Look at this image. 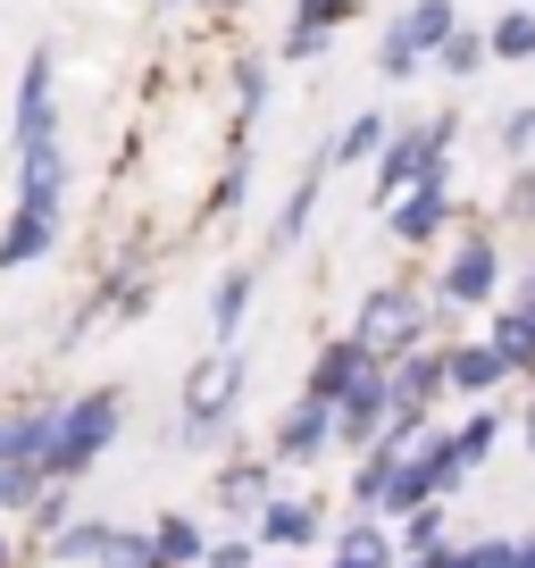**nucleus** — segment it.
Instances as JSON below:
<instances>
[{"instance_id":"f257e3e1","label":"nucleus","mask_w":535,"mask_h":568,"mask_svg":"<svg viewBox=\"0 0 535 568\" xmlns=\"http://www.w3.org/2000/svg\"><path fill=\"white\" fill-rule=\"evenodd\" d=\"M444 318L452 310L435 302V284H411V276H385V284H369L360 293V310H352V326L343 335L360 343L369 359H402V352H418V343H444Z\"/></svg>"},{"instance_id":"f03ea898","label":"nucleus","mask_w":535,"mask_h":568,"mask_svg":"<svg viewBox=\"0 0 535 568\" xmlns=\"http://www.w3.org/2000/svg\"><path fill=\"white\" fill-rule=\"evenodd\" d=\"M243 385H251L243 343H210V352L184 368V385H176V444L184 452H210L218 435L234 426V409H243Z\"/></svg>"},{"instance_id":"7ed1b4c3","label":"nucleus","mask_w":535,"mask_h":568,"mask_svg":"<svg viewBox=\"0 0 535 568\" xmlns=\"http://www.w3.org/2000/svg\"><path fill=\"white\" fill-rule=\"evenodd\" d=\"M125 435V385H84L59 402V435H51V460H42V477L75 485L101 468V452Z\"/></svg>"},{"instance_id":"20e7f679","label":"nucleus","mask_w":535,"mask_h":568,"mask_svg":"<svg viewBox=\"0 0 535 568\" xmlns=\"http://www.w3.org/2000/svg\"><path fill=\"white\" fill-rule=\"evenodd\" d=\"M452 142H461V109H435V118H411L393 125V142L369 160V210L385 217L393 201L411 193L418 176H435V168H452Z\"/></svg>"},{"instance_id":"39448f33","label":"nucleus","mask_w":535,"mask_h":568,"mask_svg":"<svg viewBox=\"0 0 535 568\" xmlns=\"http://www.w3.org/2000/svg\"><path fill=\"white\" fill-rule=\"evenodd\" d=\"M435 302L444 310H494L502 302V234L494 226H468L444 243L435 260Z\"/></svg>"},{"instance_id":"423d86ee","label":"nucleus","mask_w":535,"mask_h":568,"mask_svg":"<svg viewBox=\"0 0 535 568\" xmlns=\"http://www.w3.org/2000/svg\"><path fill=\"white\" fill-rule=\"evenodd\" d=\"M376 226H385L402 251H435V243H452V226H461V201H452V168L418 176L411 193H402L385 217H376Z\"/></svg>"},{"instance_id":"0eeeda50","label":"nucleus","mask_w":535,"mask_h":568,"mask_svg":"<svg viewBox=\"0 0 535 568\" xmlns=\"http://www.w3.org/2000/svg\"><path fill=\"white\" fill-rule=\"evenodd\" d=\"M9 142H18V151H34V142H68V134H59V51H51V42H34V51H26V68H18Z\"/></svg>"},{"instance_id":"6e6552de","label":"nucleus","mask_w":535,"mask_h":568,"mask_svg":"<svg viewBox=\"0 0 535 568\" xmlns=\"http://www.w3.org/2000/svg\"><path fill=\"white\" fill-rule=\"evenodd\" d=\"M335 452V402H319V393H293L285 418H276V435H268V460L276 468H310Z\"/></svg>"},{"instance_id":"1a4fd4ad","label":"nucleus","mask_w":535,"mask_h":568,"mask_svg":"<svg viewBox=\"0 0 535 568\" xmlns=\"http://www.w3.org/2000/svg\"><path fill=\"white\" fill-rule=\"evenodd\" d=\"M59 402H68V393H26V402L0 409V468H42V460H51Z\"/></svg>"},{"instance_id":"9d476101","label":"nucleus","mask_w":535,"mask_h":568,"mask_svg":"<svg viewBox=\"0 0 535 568\" xmlns=\"http://www.w3.org/2000/svg\"><path fill=\"white\" fill-rule=\"evenodd\" d=\"M251 535H260L268 551H310V544H326V501L319 494H285V485H276V494L260 501V518H251Z\"/></svg>"},{"instance_id":"9b49d317","label":"nucleus","mask_w":535,"mask_h":568,"mask_svg":"<svg viewBox=\"0 0 535 568\" xmlns=\"http://www.w3.org/2000/svg\"><path fill=\"white\" fill-rule=\"evenodd\" d=\"M385 426H393V368H369V376L335 402V452H352V460H360Z\"/></svg>"},{"instance_id":"f8f14e48","label":"nucleus","mask_w":535,"mask_h":568,"mask_svg":"<svg viewBox=\"0 0 535 568\" xmlns=\"http://www.w3.org/2000/svg\"><path fill=\"white\" fill-rule=\"evenodd\" d=\"M435 393H452V376H444V343H418V352L393 359V426L435 418Z\"/></svg>"},{"instance_id":"ddd939ff","label":"nucleus","mask_w":535,"mask_h":568,"mask_svg":"<svg viewBox=\"0 0 535 568\" xmlns=\"http://www.w3.org/2000/svg\"><path fill=\"white\" fill-rule=\"evenodd\" d=\"M326 176H335V151H310L293 193H285V210H276V226H268V251H302L310 217H319V201H326Z\"/></svg>"},{"instance_id":"4468645a","label":"nucleus","mask_w":535,"mask_h":568,"mask_svg":"<svg viewBox=\"0 0 535 568\" xmlns=\"http://www.w3.org/2000/svg\"><path fill=\"white\" fill-rule=\"evenodd\" d=\"M360 9H369V0H293L285 42H276V51H285V59H326V42H335Z\"/></svg>"},{"instance_id":"2eb2a0df","label":"nucleus","mask_w":535,"mask_h":568,"mask_svg":"<svg viewBox=\"0 0 535 568\" xmlns=\"http://www.w3.org/2000/svg\"><path fill=\"white\" fill-rule=\"evenodd\" d=\"M59 226H68V210H26V201H9V226H0V267L18 276V267L51 260V251H59Z\"/></svg>"},{"instance_id":"dca6fc26","label":"nucleus","mask_w":535,"mask_h":568,"mask_svg":"<svg viewBox=\"0 0 535 568\" xmlns=\"http://www.w3.org/2000/svg\"><path fill=\"white\" fill-rule=\"evenodd\" d=\"M68 184H75L68 142H34V151H18V201H26V210H68Z\"/></svg>"},{"instance_id":"f3484780","label":"nucleus","mask_w":535,"mask_h":568,"mask_svg":"<svg viewBox=\"0 0 535 568\" xmlns=\"http://www.w3.org/2000/svg\"><path fill=\"white\" fill-rule=\"evenodd\" d=\"M452 26H461V9H452V0H411V9L385 26V42H393V51H411L418 68H435V51L452 42Z\"/></svg>"},{"instance_id":"a211bd4d","label":"nucleus","mask_w":535,"mask_h":568,"mask_svg":"<svg viewBox=\"0 0 535 568\" xmlns=\"http://www.w3.org/2000/svg\"><path fill=\"white\" fill-rule=\"evenodd\" d=\"M276 477H285V468L268 460V452H234V460L218 468V485H210V494H218V510H234V518H260V501L276 494Z\"/></svg>"},{"instance_id":"6ab92c4d","label":"nucleus","mask_w":535,"mask_h":568,"mask_svg":"<svg viewBox=\"0 0 535 568\" xmlns=\"http://www.w3.org/2000/svg\"><path fill=\"white\" fill-rule=\"evenodd\" d=\"M444 376H452V393L461 402H502V385H511V368H502V352L494 343H444Z\"/></svg>"},{"instance_id":"aec40b11","label":"nucleus","mask_w":535,"mask_h":568,"mask_svg":"<svg viewBox=\"0 0 535 568\" xmlns=\"http://www.w3.org/2000/svg\"><path fill=\"white\" fill-rule=\"evenodd\" d=\"M485 343L502 352L511 385H535V310L527 302H494V310H485Z\"/></svg>"},{"instance_id":"412c9836","label":"nucleus","mask_w":535,"mask_h":568,"mask_svg":"<svg viewBox=\"0 0 535 568\" xmlns=\"http://www.w3.org/2000/svg\"><path fill=\"white\" fill-rule=\"evenodd\" d=\"M251 302H260V267H251V260L218 267V284H210V343H234V335H243Z\"/></svg>"},{"instance_id":"4be33fe9","label":"nucleus","mask_w":535,"mask_h":568,"mask_svg":"<svg viewBox=\"0 0 535 568\" xmlns=\"http://www.w3.org/2000/svg\"><path fill=\"white\" fill-rule=\"evenodd\" d=\"M369 368H385V359H369L352 335H335V343H319V359H310V376H302V393H319V402H343V393L360 385Z\"/></svg>"},{"instance_id":"5701e85b","label":"nucleus","mask_w":535,"mask_h":568,"mask_svg":"<svg viewBox=\"0 0 535 568\" xmlns=\"http://www.w3.org/2000/svg\"><path fill=\"white\" fill-rule=\"evenodd\" d=\"M326 544H335L343 560H369V568H393V560H402V535H393V518H376V510H352Z\"/></svg>"},{"instance_id":"b1692460","label":"nucleus","mask_w":535,"mask_h":568,"mask_svg":"<svg viewBox=\"0 0 535 568\" xmlns=\"http://www.w3.org/2000/svg\"><path fill=\"white\" fill-rule=\"evenodd\" d=\"M226 101H234V142H251V125L268 118V59H260V51H234Z\"/></svg>"},{"instance_id":"393cba45","label":"nucleus","mask_w":535,"mask_h":568,"mask_svg":"<svg viewBox=\"0 0 535 568\" xmlns=\"http://www.w3.org/2000/svg\"><path fill=\"white\" fill-rule=\"evenodd\" d=\"M393 468H402V435H376L369 452H360L352 460V510H376V501H385V485H393Z\"/></svg>"},{"instance_id":"a878e982","label":"nucleus","mask_w":535,"mask_h":568,"mask_svg":"<svg viewBox=\"0 0 535 568\" xmlns=\"http://www.w3.org/2000/svg\"><path fill=\"white\" fill-rule=\"evenodd\" d=\"M385 142H393V118H385V109H352V118H343V134L326 142V151H335V168H369Z\"/></svg>"},{"instance_id":"bb28decb","label":"nucleus","mask_w":535,"mask_h":568,"mask_svg":"<svg viewBox=\"0 0 535 568\" xmlns=\"http://www.w3.org/2000/svg\"><path fill=\"white\" fill-rule=\"evenodd\" d=\"M109 527H118V518H68V527H59L51 544H34V551L51 568H92V560H101V544H109Z\"/></svg>"},{"instance_id":"cd10ccee","label":"nucleus","mask_w":535,"mask_h":568,"mask_svg":"<svg viewBox=\"0 0 535 568\" xmlns=\"http://www.w3.org/2000/svg\"><path fill=\"white\" fill-rule=\"evenodd\" d=\"M485 68H494V42H485V26H452V42L435 51V75H444V84H477Z\"/></svg>"},{"instance_id":"c85d7f7f","label":"nucleus","mask_w":535,"mask_h":568,"mask_svg":"<svg viewBox=\"0 0 535 568\" xmlns=\"http://www.w3.org/2000/svg\"><path fill=\"white\" fill-rule=\"evenodd\" d=\"M151 544L168 551V568H201V560H210V535H201V518H184V510L151 518Z\"/></svg>"},{"instance_id":"c756f323","label":"nucleus","mask_w":535,"mask_h":568,"mask_svg":"<svg viewBox=\"0 0 535 568\" xmlns=\"http://www.w3.org/2000/svg\"><path fill=\"white\" fill-rule=\"evenodd\" d=\"M452 444H461V460H468V468H485V460L502 452V402H477L461 426H452Z\"/></svg>"},{"instance_id":"7c9ffc66","label":"nucleus","mask_w":535,"mask_h":568,"mask_svg":"<svg viewBox=\"0 0 535 568\" xmlns=\"http://www.w3.org/2000/svg\"><path fill=\"white\" fill-rule=\"evenodd\" d=\"M402 560H418V551H435V544H452V501H418L411 518H402Z\"/></svg>"},{"instance_id":"2f4dec72","label":"nucleus","mask_w":535,"mask_h":568,"mask_svg":"<svg viewBox=\"0 0 535 568\" xmlns=\"http://www.w3.org/2000/svg\"><path fill=\"white\" fill-rule=\"evenodd\" d=\"M485 42H494V68H518V59H535V9H502V18L485 26Z\"/></svg>"},{"instance_id":"473e14b6","label":"nucleus","mask_w":535,"mask_h":568,"mask_svg":"<svg viewBox=\"0 0 535 568\" xmlns=\"http://www.w3.org/2000/svg\"><path fill=\"white\" fill-rule=\"evenodd\" d=\"M92 568H168V551L151 544V527H109V544H101Z\"/></svg>"},{"instance_id":"72a5a7b5","label":"nucleus","mask_w":535,"mask_h":568,"mask_svg":"<svg viewBox=\"0 0 535 568\" xmlns=\"http://www.w3.org/2000/svg\"><path fill=\"white\" fill-rule=\"evenodd\" d=\"M494 160H535V101H518V109H502L494 118Z\"/></svg>"},{"instance_id":"f704fd0d","label":"nucleus","mask_w":535,"mask_h":568,"mask_svg":"<svg viewBox=\"0 0 535 568\" xmlns=\"http://www.w3.org/2000/svg\"><path fill=\"white\" fill-rule=\"evenodd\" d=\"M68 518H75V485H59V477H51V485L34 494V510H26V535H34V544H51Z\"/></svg>"},{"instance_id":"c9c22d12","label":"nucleus","mask_w":535,"mask_h":568,"mask_svg":"<svg viewBox=\"0 0 535 568\" xmlns=\"http://www.w3.org/2000/svg\"><path fill=\"white\" fill-rule=\"evenodd\" d=\"M502 226H527L535 234V160H518L511 184H502Z\"/></svg>"},{"instance_id":"e433bc0d","label":"nucleus","mask_w":535,"mask_h":568,"mask_svg":"<svg viewBox=\"0 0 535 568\" xmlns=\"http://www.w3.org/2000/svg\"><path fill=\"white\" fill-rule=\"evenodd\" d=\"M42 485H51L42 468H0V518H26V510H34V494H42Z\"/></svg>"},{"instance_id":"4c0bfd02","label":"nucleus","mask_w":535,"mask_h":568,"mask_svg":"<svg viewBox=\"0 0 535 568\" xmlns=\"http://www.w3.org/2000/svg\"><path fill=\"white\" fill-rule=\"evenodd\" d=\"M243 193H251V142H234V160H226V176L210 184V210H243Z\"/></svg>"},{"instance_id":"58836bf2","label":"nucleus","mask_w":535,"mask_h":568,"mask_svg":"<svg viewBox=\"0 0 535 568\" xmlns=\"http://www.w3.org/2000/svg\"><path fill=\"white\" fill-rule=\"evenodd\" d=\"M468 568H518V535H468Z\"/></svg>"},{"instance_id":"ea45409f","label":"nucleus","mask_w":535,"mask_h":568,"mask_svg":"<svg viewBox=\"0 0 535 568\" xmlns=\"http://www.w3.org/2000/svg\"><path fill=\"white\" fill-rule=\"evenodd\" d=\"M201 568H260V535H226V544H210Z\"/></svg>"},{"instance_id":"a19ab883","label":"nucleus","mask_w":535,"mask_h":568,"mask_svg":"<svg viewBox=\"0 0 535 568\" xmlns=\"http://www.w3.org/2000/svg\"><path fill=\"white\" fill-rule=\"evenodd\" d=\"M418 75V59L411 51H393V42H376V84H411Z\"/></svg>"},{"instance_id":"79ce46f5","label":"nucleus","mask_w":535,"mask_h":568,"mask_svg":"<svg viewBox=\"0 0 535 568\" xmlns=\"http://www.w3.org/2000/svg\"><path fill=\"white\" fill-rule=\"evenodd\" d=\"M411 568H468V551H461V544H435V551H418Z\"/></svg>"},{"instance_id":"37998d69","label":"nucleus","mask_w":535,"mask_h":568,"mask_svg":"<svg viewBox=\"0 0 535 568\" xmlns=\"http://www.w3.org/2000/svg\"><path fill=\"white\" fill-rule=\"evenodd\" d=\"M26 544L34 535H9V518H0V568H26Z\"/></svg>"},{"instance_id":"c03bdc74","label":"nucleus","mask_w":535,"mask_h":568,"mask_svg":"<svg viewBox=\"0 0 535 568\" xmlns=\"http://www.w3.org/2000/svg\"><path fill=\"white\" fill-rule=\"evenodd\" d=\"M518 444H527V460H535V393L518 402Z\"/></svg>"},{"instance_id":"a18cd8bd","label":"nucleus","mask_w":535,"mask_h":568,"mask_svg":"<svg viewBox=\"0 0 535 568\" xmlns=\"http://www.w3.org/2000/svg\"><path fill=\"white\" fill-rule=\"evenodd\" d=\"M511 302H527V310H535V267H527V276H518V293H511Z\"/></svg>"},{"instance_id":"49530a36","label":"nucleus","mask_w":535,"mask_h":568,"mask_svg":"<svg viewBox=\"0 0 535 568\" xmlns=\"http://www.w3.org/2000/svg\"><path fill=\"white\" fill-rule=\"evenodd\" d=\"M518 568H535V535H518Z\"/></svg>"},{"instance_id":"de8ad7c7","label":"nucleus","mask_w":535,"mask_h":568,"mask_svg":"<svg viewBox=\"0 0 535 568\" xmlns=\"http://www.w3.org/2000/svg\"><path fill=\"white\" fill-rule=\"evenodd\" d=\"M201 9H251V0H201Z\"/></svg>"},{"instance_id":"09e8293b","label":"nucleus","mask_w":535,"mask_h":568,"mask_svg":"<svg viewBox=\"0 0 535 568\" xmlns=\"http://www.w3.org/2000/svg\"><path fill=\"white\" fill-rule=\"evenodd\" d=\"M268 568H302V551H285V560H268Z\"/></svg>"},{"instance_id":"8fccbe9b","label":"nucleus","mask_w":535,"mask_h":568,"mask_svg":"<svg viewBox=\"0 0 535 568\" xmlns=\"http://www.w3.org/2000/svg\"><path fill=\"white\" fill-rule=\"evenodd\" d=\"M160 9H193V0H160Z\"/></svg>"},{"instance_id":"3c124183","label":"nucleus","mask_w":535,"mask_h":568,"mask_svg":"<svg viewBox=\"0 0 535 568\" xmlns=\"http://www.w3.org/2000/svg\"><path fill=\"white\" fill-rule=\"evenodd\" d=\"M393 568H411V560H393Z\"/></svg>"}]
</instances>
